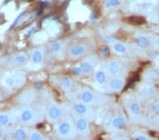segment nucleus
I'll use <instances>...</instances> for the list:
<instances>
[{"label":"nucleus","mask_w":159,"mask_h":140,"mask_svg":"<svg viewBox=\"0 0 159 140\" xmlns=\"http://www.w3.org/2000/svg\"><path fill=\"white\" fill-rule=\"evenodd\" d=\"M62 111L60 108L56 105H52L49 108L48 111V116L50 120H57L61 117Z\"/></svg>","instance_id":"f257e3e1"},{"label":"nucleus","mask_w":159,"mask_h":140,"mask_svg":"<svg viewBox=\"0 0 159 140\" xmlns=\"http://www.w3.org/2000/svg\"><path fill=\"white\" fill-rule=\"evenodd\" d=\"M72 126L69 122H63L58 127V132L62 137H67L71 132Z\"/></svg>","instance_id":"f03ea898"},{"label":"nucleus","mask_w":159,"mask_h":140,"mask_svg":"<svg viewBox=\"0 0 159 140\" xmlns=\"http://www.w3.org/2000/svg\"><path fill=\"white\" fill-rule=\"evenodd\" d=\"M86 49L85 47L81 45H74L70 49V55L73 57H79L84 54Z\"/></svg>","instance_id":"7ed1b4c3"},{"label":"nucleus","mask_w":159,"mask_h":140,"mask_svg":"<svg viewBox=\"0 0 159 140\" xmlns=\"http://www.w3.org/2000/svg\"><path fill=\"white\" fill-rule=\"evenodd\" d=\"M21 120L23 122H29L33 119V112L30 109H25L21 113Z\"/></svg>","instance_id":"20e7f679"},{"label":"nucleus","mask_w":159,"mask_h":140,"mask_svg":"<svg viewBox=\"0 0 159 140\" xmlns=\"http://www.w3.org/2000/svg\"><path fill=\"white\" fill-rule=\"evenodd\" d=\"M28 58L26 55L24 54H19L17 55L13 58V62L14 64L17 65H25L26 62H28Z\"/></svg>","instance_id":"39448f33"},{"label":"nucleus","mask_w":159,"mask_h":140,"mask_svg":"<svg viewBox=\"0 0 159 140\" xmlns=\"http://www.w3.org/2000/svg\"><path fill=\"white\" fill-rule=\"evenodd\" d=\"M127 22L129 24H133V25H141L146 22V21L143 17L139 16H131L127 18Z\"/></svg>","instance_id":"423d86ee"},{"label":"nucleus","mask_w":159,"mask_h":140,"mask_svg":"<svg viewBox=\"0 0 159 140\" xmlns=\"http://www.w3.org/2000/svg\"><path fill=\"white\" fill-rule=\"evenodd\" d=\"M110 86L113 90H120L123 86V81L121 79H114L110 82Z\"/></svg>","instance_id":"0eeeda50"},{"label":"nucleus","mask_w":159,"mask_h":140,"mask_svg":"<svg viewBox=\"0 0 159 140\" xmlns=\"http://www.w3.org/2000/svg\"><path fill=\"white\" fill-rule=\"evenodd\" d=\"M81 100L84 103H89L93 100V96L90 91L86 90L81 94Z\"/></svg>","instance_id":"6e6552de"},{"label":"nucleus","mask_w":159,"mask_h":140,"mask_svg":"<svg viewBox=\"0 0 159 140\" xmlns=\"http://www.w3.org/2000/svg\"><path fill=\"white\" fill-rule=\"evenodd\" d=\"M60 84L62 89L64 90H69L72 86V82H71V79L67 78V77H63L60 79Z\"/></svg>","instance_id":"1a4fd4ad"},{"label":"nucleus","mask_w":159,"mask_h":140,"mask_svg":"<svg viewBox=\"0 0 159 140\" xmlns=\"http://www.w3.org/2000/svg\"><path fill=\"white\" fill-rule=\"evenodd\" d=\"M4 84L7 87L11 88L14 87L15 85L16 86V75L15 76H8V77H5L4 79Z\"/></svg>","instance_id":"9d476101"},{"label":"nucleus","mask_w":159,"mask_h":140,"mask_svg":"<svg viewBox=\"0 0 159 140\" xmlns=\"http://www.w3.org/2000/svg\"><path fill=\"white\" fill-rule=\"evenodd\" d=\"M77 126L79 132H84L86 131L87 127H88V123H87V121L85 119L81 118L77 121Z\"/></svg>","instance_id":"9b49d317"},{"label":"nucleus","mask_w":159,"mask_h":140,"mask_svg":"<svg viewBox=\"0 0 159 140\" xmlns=\"http://www.w3.org/2000/svg\"><path fill=\"white\" fill-rule=\"evenodd\" d=\"M119 69H120V67H119L118 63L117 62L112 61L109 63L108 70L109 72L112 74H116L118 73Z\"/></svg>","instance_id":"f8f14e48"},{"label":"nucleus","mask_w":159,"mask_h":140,"mask_svg":"<svg viewBox=\"0 0 159 140\" xmlns=\"http://www.w3.org/2000/svg\"><path fill=\"white\" fill-rule=\"evenodd\" d=\"M124 123H125V121H124V119L122 117H117L113 120V122H112L113 126L115 128H117V129L122 127L124 125Z\"/></svg>","instance_id":"ddd939ff"},{"label":"nucleus","mask_w":159,"mask_h":140,"mask_svg":"<svg viewBox=\"0 0 159 140\" xmlns=\"http://www.w3.org/2000/svg\"><path fill=\"white\" fill-rule=\"evenodd\" d=\"M81 71L84 74H88L92 71L93 66L89 62H84L80 65Z\"/></svg>","instance_id":"4468645a"},{"label":"nucleus","mask_w":159,"mask_h":140,"mask_svg":"<svg viewBox=\"0 0 159 140\" xmlns=\"http://www.w3.org/2000/svg\"><path fill=\"white\" fill-rule=\"evenodd\" d=\"M137 45L140 48L146 49L149 45V41L145 36H141L137 39Z\"/></svg>","instance_id":"2eb2a0df"},{"label":"nucleus","mask_w":159,"mask_h":140,"mask_svg":"<svg viewBox=\"0 0 159 140\" xmlns=\"http://www.w3.org/2000/svg\"><path fill=\"white\" fill-rule=\"evenodd\" d=\"M32 60L35 64H40L43 60V54L40 51L36 50L33 53Z\"/></svg>","instance_id":"dca6fc26"},{"label":"nucleus","mask_w":159,"mask_h":140,"mask_svg":"<svg viewBox=\"0 0 159 140\" xmlns=\"http://www.w3.org/2000/svg\"><path fill=\"white\" fill-rule=\"evenodd\" d=\"M96 80L98 84H103L106 81V74L103 71H98L96 74Z\"/></svg>","instance_id":"f3484780"},{"label":"nucleus","mask_w":159,"mask_h":140,"mask_svg":"<svg viewBox=\"0 0 159 140\" xmlns=\"http://www.w3.org/2000/svg\"><path fill=\"white\" fill-rule=\"evenodd\" d=\"M74 111L76 113H79V114L82 115L86 113L87 108L84 104L79 103V104H76V105H74Z\"/></svg>","instance_id":"a211bd4d"},{"label":"nucleus","mask_w":159,"mask_h":140,"mask_svg":"<svg viewBox=\"0 0 159 140\" xmlns=\"http://www.w3.org/2000/svg\"><path fill=\"white\" fill-rule=\"evenodd\" d=\"M113 48L115 52H118V53H124L127 51L126 47L124 45L121 44V43H116L113 46Z\"/></svg>","instance_id":"6ab92c4d"},{"label":"nucleus","mask_w":159,"mask_h":140,"mask_svg":"<svg viewBox=\"0 0 159 140\" xmlns=\"http://www.w3.org/2000/svg\"><path fill=\"white\" fill-rule=\"evenodd\" d=\"M26 137L25 131L22 129L17 130L15 132V139H24Z\"/></svg>","instance_id":"aec40b11"},{"label":"nucleus","mask_w":159,"mask_h":140,"mask_svg":"<svg viewBox=\"0 0 159 140\" xmlns=\"http://www.w3.org/2000/svg\"><path fill=\"white\" fill-rule=\"evenodd\" d=\"M9 118L7 115H0V127H4L9 124Z\"/></svg>","instance_id":"412c9836"},{"label":"nucleus","mask_w":159,"mask_h":140,"mask_svg":"<svg viewBox=\"0 0 159 140\" xmlns=\"http://www.w3.org/2000/svg\"><path fill=\"white\" fill-rule=\"evenodd\" d=\"M62 48V44L61 43H54L51 45V50L54 52H59Z\"/></svg>","instance_id":"4be33fe9"},{"label":"nucleus","mask_w":159,"mask_h":140,"mask_svg":"<svg viewBox=\"0 0 159 140\" xmlns=\"http://www.w3.org/2000/svg\"><path fill=\"white\" fill-rule=\"evenodd\" d=\"M130 111L133 113V114L138 115L140 113V106L137 103H134L132 104L130 107Z\"/></svg>","instance_id":"5701e85b"},{"label":"nucleus","mask_w":159,"mask_h":140,"mask_svg":"<svg viewBox=\"0 0 159 140\" xmlns=\"http://www.w3.org/2000/svg\"><path fill=\"white\" fill-rule=\"evenodd\" d=\"M105 4L107 7H115L119 4V0H105Z\"/></svg>","instance_id":"b1692460"},{"label":"nucleus","mask_w":159,"mask_h":140,"mask_svg":"<svg viewBox=\"0 0 159 140\" xmlns=\"http://www.w3.org/2000/svg\"><path fill=\"white\" fill-rule=\"evenodd\" d=\"M100 52H101V55L102 56L107 57V55H109L110 49L107 46H106V45H104V46L101 47V50H100Z\"/></svg>","instance_id":"393cba45"},{"label":"nucleus","mask_w":159,"mask_h":140,"mask_svg":"<svg viewBox=\"0 0 159 140\" xmlns=\"http://www.w3.org/2000/svg\"><path fill=\"white\" fill-rule=\"evenodd\" d=\"M31 139H35V140H39V139H43V137L38 132H33L31 136Z\"/></svg>","instance_id":"a878e982"},{"label":"nucleus","mask_w":159,"mask_h":140,"mask_svg":"<svg viewBox=\"0 0 159 140\" xmlns=\"http://www.w3.org/2000/svg\"><path fill=\"white\" fill-rule=\"evenodd\" d=\"M81 72H82V71H81V67H75L72 69V73L74 75H79V74H80Z\"/></svg>","instance_id":"bb28decb"},{"label":"nucleus","mask_w":159,"mask_h":140,"mask_svg":"<svg viewBox=\"0 0 159 140\" xmlns=\"http://www.w3.org/2000/svg\"><path fill=\"white\" fill-rule=\"evenodd\" d=\"M23 14H24V12H22L21 14H20L19 15H18V16L17 17V18H16V20L14 21V24H13V26H14V25H16V24H17V22L18 21H19L21 18V17L23 16Z\"/></svg>","instance_id":"cd10ccee"},{"label":"nucleus","mask_w":159,"mask_h":140,"mask_svg":"<svg viewBox=\"0 0 159 140\" xmlns=\"http://www.w3.org/2000/svg\"><path fill=\"white\" fill-rule=\"evenodd\" d=\"M154 110L156 113H159V103H156L154 105Z\"/></svg>","instance_id":"c85d7f7f"},{"label":"nucleus","mask_w":159,"mask_h":140,"mask_svg":"<svg viewBox=\"0 0 159 140\" xmlns=\"http://www.w3.org/2000/svg\"><path fill=\"white\" fill-rule=\"evenodd\" d=\"M137 139H139V140H146L147 139V137H145V136H139V137H137Z\"/></svg>","instance_id":"c756f323"},{"label":"nucleus","mask_w":159,"mask_h":140,"mask_svg":"<svg viewBox=\"0 0 159 140\" xmlns=\"http://www.w3.org/2000/svg\"><path fill=\"white\" fill-rule=\"evenodd\" d=\"M114 41H115V38H113L109 37V38H107V42H109V43L114 42Z\"/></svg>","instance_id":"7c9ffc66"},{"label":"nucleus","mask_w":159,"mask_h":140,"mask_svg":"<svg viewBox=\"0 0 159 140\" xmlns=\"http://www.w3.org/2000/svg\"><path fill=\"white\" fill-rule=\"evenodd\" d=\"M1 137H2V133H1V132L0 131V138H1Z\"/></svg>","instance_id":"2f4dec72"},{"label":"nucleus","mask_w":159,"mask_h":140,"mask_svg":"<svg viewBox=\"0 0 159 140\" xmlns=\"http://www.w3.org/2000/svg\"><path fill=\"white\" fill-rule=\"evenodd\" d=\"M158 46H159V38L158 39Z\"/></svg>","instance_id":"473e14b6"}]
</instances>
